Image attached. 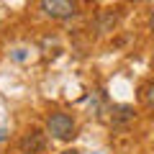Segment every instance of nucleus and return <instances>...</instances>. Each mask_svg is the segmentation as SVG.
I'll return each instance as SVG.
<instances>
[{"instance_id":"1","label":"nucleus","mask_w":154,"mask_h":154,"mask_svg":"<svg viewBox=\"0 0 154 154\" xmlns=\"http://www.w3.org/2000/svg\"><path fill=\"white\" fill-rule=\"evenodd\" d=\"M75 118L69 113H62V110H54V113L46 116V134L57 141H69L75 136Z\"/></svg>"},{"instance_id":"2","label":"nucleus","mask_w":154,"mask_h":154,"mask_svg":"<svg viewBox=\"0 0 154 154\" xmlns=\"http://www.w3.org/2000/svg\"><path fill=\"white\" fill-rule=\"evenodd\" d=\"M38 8L44 11V16L54 18V21H64V18L75 16V3L72 0H38Z\"/></svg>"},{"instance_id":"3","label":"nucleus","mask_w":154,"mask_h":154,"mask_svg":"<svg viewBox=\"0 0 154 154\" xmlns=\"http://www.w3.org/2000/svg\"><path fill=\"white\" fill-rule=\"evenodd\" d=\"M18 146H21L23 154H41L46 149V134L41 128H31V131H26L21 136Z\"/></svg>"},{"instance_id":"4","label":"nucleus","mask_w":154,"mask_h":154,"mask_svg":"<svg viewBox=\"0 0 154 154\" xmlns=\"http://www.w3.org/2000/svg\"><path fill=\"white\" fill-rule=\"evenodd\" d=\"M134 121V108L131 105H113L110 108V123H113L116 128L126 126V123Z\"/></svg>"},{"instance_id":"5","label":"nucleus","mask_w":154,"mask_h":154,"mask_svg":"<svg viewBox=\"0 0 154 154\" xmlns=\"http://www.w3.org/2000/svg\"><path fill=\"white\" fill-rule=\"evenodd\" d=\"M144 100H146L149 110H154V82L146 85V90H144Z\"/></svg>"},{"instance_id":"6","label":"nucleus","mask_w":154,"mask_h":154,"mask_svg":"<svg viewBox=\"0 0 154 154\" xmlns=\"http://www.w3.org/2000/svg\"><path fill=\"white\" fill-rule=\"evenodd\" d=\"M13 59H16V62H23V59H26V49H16V51H13Z\"/></svg>"},{"instance_id":"7","label":"nucleus","mask_w":154,"mask_h":154,"mask_svg":"<svg viewBox=\"0 0 154 154\" xmlns=\"http://www.w3.org/2000/svg\"><path fill=\"white\" fill-rule=\"evenodd\" d=\"M59 154H82L80 149H64V152H59Z\"/></svg>"},{"instance_id":"8","label":"nucleus","mask_w":154,"mask_h":154,"mask_svg":"<svg viewBox=\"0 0 154 154\" xmlns=\"http://www.w3.org/2000/svg\"><path fill=\"white\" fill-rule=\"evenodd\" d=\"M5 139H8V131H5V128H0V141H5Z\"/></svg>"},{"instance_id":"9","label":"nucleus","mask_w":154,"mask_h":154,"mask_svg":"<svg viewBox=\"0 0 154 154\" xmlns=\"http://www.w3.org/2000/svg\"><path fill=\"white\" fill-rule=\"evenodd\" d=\"M149 28H152V33H154V13H152V18H149Z\"/></svg>"},{"instance_id":"10","label":"nucleus","mask_w":154,"mask_h":154,"mask_svg":"<svg viewBox=\"0 0 154 154\" xmlns=\"http://www.w3.org/2000/svg\"><path fill=\"white\" fill-rule=\"evenodd\" d=\"M152 67H154V57H152Z\"/></svg>"}]
</instances>
